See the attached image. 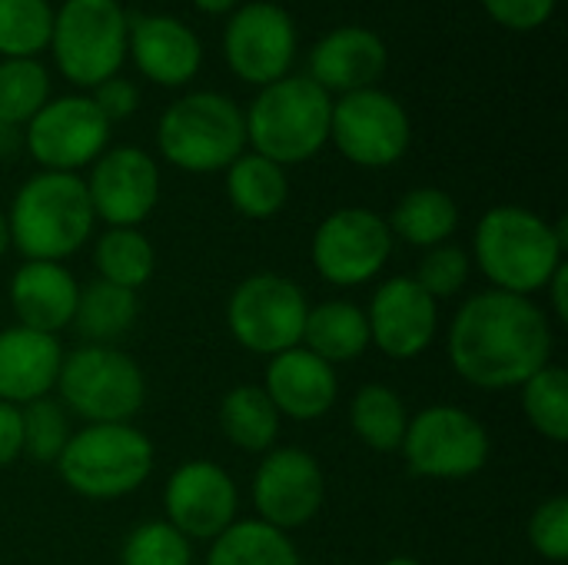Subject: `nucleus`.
Wrapping results in <instances>:
<instances>
[{
    "instance_id": "f257e3e1",
    "label": "nucleus",
    "mask_w": 568,
    "mask_h": 565,
    "mask_svg": "<svg viewBox=\"0 0 568 565\" xmlns=\"http://www.w3.org/2000/svg\"><path fill=\"white\" fill-rule=\"evenodd\" d=\"M446 353L463 383L516 390L552 363V320L532 296L486 290L456 310Z\"/></svg>"
},
{
    "instance_id": "f03ea898",
    "label": "nucleus",
    "mask_w": 568,
    "mask_h": 565,
    "mask_svg": "<svg viewBox=\"0 0 568 565\" xmlns=\"http://www.w3.org/2000/svg\"><path fill=\"white\" fill-rule=\"evenodd\" d=\"M566 223L506 203L483 213L473 236V260L493 290L532 296L542 293L552 273L566 263Z\"/></svg>"
},
{
    "instance_id": "7ed1b4c3",
    "label": "nucleus",
    "mask_w": 568,
    "mask_h": 565,
    "mask_svg": "<svg viewBox=\"0 0 568 565\" xmlns=\"http://www.w3.org/2000/svg\"><path fill=\"white\" fill-rule=\"evenodd\" d=\"M93 206L83 176L77 173H53L40 170L30 176L7 213L10 226V246L23 260H43V263H63L83 243H90L93 233Z\"/></svg>"
},
{
    "instance_id": "20e7f679",
    "label": "nucleus",
    "mask_w": 568,
    "mask_h": 565,
    "mask_svg": "<svg viewBox=\"0 0 568 565\" xmlns=\"http://www.w3.org/2000/svg\"><path fill=\"white\" fill-rule=\"evenodd\" d=\"M243 117L253 153L286 170L293 163L313 160L329 143L333 100L310 77L286 73L283 80L260 87V97Z\"/></svg>"
},
{
    "instance_id": "39448f33",
    "label": "nucleus",
    "mask_w": 568,
    "mask_h": 565,
    "mask_svg": "<svg viewBox=\"0 0 568 565\" xmlns=\"http://www.w3.org/2000/svg\"><path fill=\"white\" fill-rule=\"evenodd\" d=\"M153 463L156 453L143 430L133 423H93L70 433L53 466L67 490L83 500L106 503L136 493L150 480Z\"/></svg>"
},
{
    "instance_id": "423d86ee",
    "label": "nucleus",
    "mask_w": 568,
    "mask_h": 565,
    "mask_svg": "<svg viewBox=\"0 0 568 565\" xmlns=\"http://www.w3.org/2000/svg\"><path fill=\"white\" fill-rule=\"evenodd\" d=\"M156 147L183 173H220L246 153V117L230 97L196 90L163 110Z\"/></svg>"
},
{
    "instance_id": "0eeeda50",
    "label": "nucleus",
    "mask_w": 568,
    "mask_h": 565,
    "mask_svg": "<svg viewBox=\"0 0 568 565\" xmlns=\"http://www.w3.org/2000/svg\"><path fill=\"white\" fill-rule=\"evenodd\" d=\"M60 406L80 416L87 426L93 423H130L146 400V380L140 363L116 350L83 343L63 353L57 386Z\"/></svg>"
},
{
    "instance_id": "6e6552de",
    "label": "nucleus",
    "mask_w": 568,
    "mask_h": 565,
    "mask_svg": "<svg viewBox=\"0 0 568 565\" xmlns=\"http://www.w3.org/2000/svg\"><path fill=\"white\" fill-rule=\"evenodd\" d=\"M126 33L130 17L116 0H63V7L53 10L50 50L73 87L93 90L123 67Z\"/></svg>"
},
{
    "instance_id": "1a4fd4ad",
    "label": "nucleus",
    "mask_w": 568,
    "mask_h": 565,
    "mask_svg": "<svg viewBox=\"0 0 568 565\" xmlns=\"http://www.w3.org/2000/svg\"><path fill=\"white\" fill-rule=\"evenodd\" d=\"M489 433L486 426L449 403H436L419 410L403 436L399 453L406 456V466L436 483H459L486 470L489 463Z\"/></svg>"
},
{
    "instance_id": "9d476101",
    "label": "nucleus",
    "mask_w": 568,
    "mask_h": 565,
    "mask_svg": "<svg viewBox=\"0 0 568 565\" xmlns=\"http://www.w3.org/2000/svg\"><path fill=\"white\" fill-rule=\"evenodd\" d=\"M306 313L310 303L296 280L280 273H253L230 293L226 326L243 350L270 360L303 343Z\"/></svg>"
},
{
    "instance_id": "9b49d317",
    "label": "nucleus",
    "mask_w": 568,
    "mask_h": 565,
    "mask_svg": "<svg viewBox=\"0 0 568 565\" xmlns=\"http://www.w3.org/2000/svg\"><path fill=\"white\" fill-rule=\"evenodd\" d=\"M329 140L349 163L366 170H383L406 157L413 140V123L406 107L393 93L369 87L333 100Z\"/></svg>"
},
{
    "instance_id": "f8f14e48",
    "label": "nucleus",
    "mask_w": 568,
    "mask_h": 565,
    "mask_svg": "<svg viewBox=\"0 0 568 565\" xmlns=\"http://www.w3.org/2000/svg\"><path fill=\"white\" fill-rule=\"evenodd\" d=\"M393 233L383 213L369 206H343L329 213L310 246L313 270L333 286H363L383 273L393 256Z\"/></svg>"
},
{
    "instance_id": "ddd939ff",
    "label": "nucleus",
    "mask_w": 568,
    "mask_h": 565,
    "mask_svg": "<svg viewBox=\"0 0 568 565\" xmlns=\"http://www.w3.org/2000/svg\"><path fill=\"white\" fill-rule=\"evenodd\" d=\"M326 503V476L313 453L300 446H273L253 473L256 519L293 533L320 516Z\"/></svg>"
},
{
    "instance_id": "4468645a",
    "label": "nucleus",
    "mask_w": 568,
    "mask_h": 565,
    "mask_svg": "<svg viewBox=\"0 0 568 565\" xmlns=\"http://www.w3.org/2000/svg\"><path fill=\"white\" fill-rule=\"evenodd\" d=\"M223 53L240 80L270 87L283 80L296 60V23L280 3H243L226 20Z\"/></svg>"
},
{
    "instance_id": "2eb2a0df",
    "label": "nucleus",
    "mask_w": 568,
    "mask_h": 565,
    "mask_svg": "<svg viewBox=\"0 0 568 565\" xmlns=\"http://www.w3.org/2000/svg\"><path fill=\"white\" fill-rule=\"evenodd\" d=\"M110 143V123L90 97L47 100L23 127L27 153L53 173H77L90 167Z\"/></svg>"
},
{
    "instance_id": "dca6fc26",
    "label": "nucleus",
    "mask_w": 568,
    "mask_h": 565,
    "mask_svg": "<svg viewBox=\"0 0 568 565\" xmlns=\"http://www.w3.org/2000/svg\"><path fill=\"white\" fill-rule=\"evenodd\" d=\"M236 509L240 490L233 476L210 460H190L176 466L166 480V523L190 543H213L216 536H223L236 523Z\"/></svg>"
},
{
    "instance_id": "f3484780",
    "label": "nucleus",
    "mask_w": 568,
    "mask_h": 565,
    "mask_svg": "<svg viewBox=\"0 0 568 565\" xmlns=\"http://www.w3.org/2000/svg\"><path fill=\"white\" fill-rule=\"evenodd\" d=\"M87 193L106 226H140L160 203V167L140 147H113L93 160Z\"/></svg>"
},
{
    "instance_id": "a211bd4d",
    "label": "nucleus",
    "mask_w": 568,
    "mask_h": 565,
    "mask_svg": "<svg viewBox=\"0 0 568 565\" xmlns=\"http://www.w3.org/2000/svg\"><path fill=\"white\" fill-rule=\"evenodd\" d=\"M366 323H369V343L379 346L383 356L416 360L436 343L439 303L413 276H389L373 293Z\"/></svg>"
},
{
    "instance_id": "6ab92c4d",
    "label": "nucleus",
    "mask_w": 568,
    "mask_h": 565,
    "mask_svg": "<svg viewBox=\"0 0 568 565\" xmlns=\"http://www.w3.org/2000/svg\"><path fill=\"white\" fill-rule=\"evenodd\" d=\"M263 393L270 396L280 416H290L296 423L323 420L339 396L336 366L303 346H293L280 356H270Z\"/></svg>"
},
{
    "instance_id": "aec40b11",
    "label": "nucleus",
    "mask_w": 568,
    "mask_h": 565,
    "mask_svg": "<svg viewBox=\"0 0 568 565\" xmlns=\"http://www.w3.org/2000/svg\"><path fill=\"white\" fill-rule=\"evenodd\" d=\"M126 53L143 70L146 80L160 87H183L196 77L203 63L200 37L176 17L143 13L130 20Z\"/></svg>"
},
{
    "instance_id": "412c9836",
    "label": "nucleus",
    "mask_w": 568,
    "mask_h": 565,
    "mask_svg": "<svg viewBox=\"0 0 568 565\" xmlns=\"http://www.w3.org/2000/svg\"><path fill=\"white\" fill-rule=\"evenodd\" d=\"M389 53L376 30L369 27H336L316 40L310 53V80L326 93L369 90L386 73Z\"/></svg>"
},
{
    "instance_id": "4be33fe9",
    "label": "nucleus",
    "mask_w": 568,
    "mask_h": 565,
    "mask_svg": "<svg viewBox=\"0 0 568 565\" xmlns=\"http://www.w3.org/2000/svg\"><path fill=\"white\" fill-rule=\"evenodd\" d=\"M10 310L17 316V326L57 336L73 323L80 283L63 263H43V260H23L10 276Z\"/></svg>"
},
{
    "instance_id": "5701e85b",
    "label": "nucleus",
    "mask_w": 568,
    "mask_h": 565,
    "mask_svg": "<svg viewBox=\"0 0 568 565\" xmlns=\"http://www.w3.org/2000/svg\"><path fill=\"white\" fill-rule=\"evenodd\" d=\"M63 363V346L57 336L7 326L0 330V403L27 406L50 396Z\"/></svg>"
},
{
    "instance_id": "b1692460",
    "label": "nucleus",
    "mask_w": 568,
    "mask_h": 565,
    "mask_svg": "<svg viewBox=\"0 0 568 565\" xmlns=\"http://www.w3.org/2000/svg\"><path fill=\"white\" fill-rule=\"evenodd\" d=\"M300 346L326 360L329 366L359 360L369 350L366 310L349 300H326L320 306H310Z\"/></svg>"
},
{
    "instance_id": "393cba45",
    "label": "nucleus",
    "mask_w": 568,
    "mask_h": 565,
    "mask_svg": "<svg viewBox=\"0 0 568 565\" xmlns=\"http://www.w3.org/2000/svg\"><path fill=\"white\" fill-rule=\"evenodd\" d=\"M386 223L393 240H403L419 250H433L453 240L459 226V206L439 186H416L393 206Z\"/></svg>"
},
{
    "instance_id": "a878e982",
    "label": "nucleus",
    "mask_w": 568,
    "mask_h": 565,
    "mask_svg": "<svg viewBox=\"0 0 568 565\" xmlns=\"http://www.w3.org/2000/svg\"><path fill=\"white\" fill-rule=\"evenodd\" d=\"M226 196L236 213L250 220H273L290 200L286 170L260 153H240L226 167Z\"/></svg>"
},
{
    "instance_id": "bb28decb",
    "label": "nucleus",
    "mask_w": 568,
    "mask_h": 565,
    "mask_svg": "<svg viewBox=\"0 0 568 565\" xmlns=\"http://www.w3.org/2000/svg\"><path fill=\"white\" fill-rule=\"evenodd\" d=\"M136 316H140V296L133 290L113 286L106 280H93V283L80 286L70 326H77V333L87 343L113 346L116 340H123L133 330Z\"/></svg>"
},
{
    "instance_id": "cd10ccee",
    "label": "nucleus",
    "mask_w": 568,
    "mask_h": 565,
    "mask_svg": "<svg viewBox=\"0 0 568 565\" xmlns=\"http://www.w3.org/2000/svg\"><path fill=\"white\" fill-rule=\"evenodd\" d=\"M280 420L263 386H233L220 400V430L243 453H270L280 436Z\"/></svg>"
},
{
    "instance_id": "c85d7f7f",
    "label": "nucleus",
    "mask_w": 568,
    "mask_h": 565,
    "mask_svg": "<svg viewBox=\"0 0 568 565\" xmlns=\"http://www.w3.org/2000/svg\"><path fill=\"white\" fill-rule=\"evenodd\" d=\"M349 426L363 446L373 453H399L409 413L403 396L386 383H366L349 403Z\"/></svg>"
},
{
    "instance_id": "c756f323",
    "label": "nucleus",
    "mask_w": 568,
    "mask_h": 565,
    "mask_svg": "<svg viewBox=\"0 0 568 565\" xmlns=\"http://www.w3.org/2000/svg\"><path fill=\"white\" fill-rule=\"evenodd\" d=\"M206 565H303L290 533L260 519H240L210 543Z\"/></svg>"
},
{
    "instance_id": "7c9ffc66",
    "label": "nucleus",
    "mask_w": 568,
    "mask_h": 565,
    "mask_svg": "<svg viewBox=\"0 0 568 565\" xmlns=\"http://www.w3.org/2000/svg\"><path fill=\"white\" fill-rule=\"evenodd\" d=\"M93 263L100 280L136 293L153 280L156 250L136 226H110L93 246Z\"/></svg>"
},
{
    "instance_id": "2f4dec72",
    "label": "nucleus",
    "mask_w": 568,
    "mask_h": 565,
    "mask_svg": "<svg viewBox=\"0 0 568 565\" xmlns=\"http://www.w3.org/2000/svg\"><path fill=\"white\" fill-rule=\"evenodd\" d=\"M50 100V77L37 57L0 60V127H27Z\"/></svg>"
},
{
    "instance_id": "473e14b6",
    "label": "nucleus",
    "mask_w": 568,
    "mask_h": 565,
    "mask_svg": "<svg viewBox=\"0 0 568 565\" xmlns=\"http://www.w3.org/2000/svg\"><path fill=\"white\" fill-rule=\"evenodd\" d=\"M523 413L549 443H568V373L559 363L542 366L523 386Z\"/></svg>"
},
{
    "instance_id": "72a5a7b5",
    "label": "nucleus",
    "mask_w": 568,
    "mask_h": 565,
    "mask_svg": "<svg viewBox=\"0 0 568 565\" xmlns=\"http://www.w3.org/2000/svg\"><path fill=\"white\" fill-rule=\"evenodd\" d=\"M53 7L47 0H0V53L10 57H37L50 47Z\"/></svg>"
},
{
    "instance_id": "f704fd0d",
    "label": "nucleus",
    "mask_w": 568,
    "mask_h": 565,
    "mask_svg": "<svg viewBox=\"0 0 568 565\" xmlns=\"http://www.w3.org/2000/svg\"><path fill=\"white\" fill-rule=\"evenodd\" d=\"M20 433H23V456L33 463H57L67 440H70V413L60 400H33L20 406Z\"/></svg>"
},
{
    "instance_id": "c9c22d12",
    "label": "nucleus",
    "mask_w": 568,
    "mask_h": 565,
    "mask_svg": "<svg viewBox=\"0 0 568 565\" xmlns=\"http://www.w3.org/2000/svg\"><path fill=\"white\" fill-rule=\"evenodd\" d=\"M123 565H193V543L180 536L166 519H150L140 523L123 549H120Z\"/></svg>"
},
{
    "instance_id": "e433bc0d",
    "label": "nucleus",
    "mask_w": 568,
    "mask_h": 565,
    "mask_svg": "<svg viewBox=\"0 0 568 565\" xmlns=\"http://www.w3.org/2000/svg\"><path fill=\"white\" fill-rule=\"evenodd\" d=\"M469 270H473V256L463 246L443 243L426 250L413 280L439 303V300H453L469 283Z\"/></svg>"
},
{
    "instance_id": "4c0bfd02",
    "label": "nucleus",
    "mask_w": 568,
    "mask_h": 565,
    "mask_svg": "<svg viewBox=\"0 0 568 565\" xmlns=\"http://www.w3.org/2000/svg\"><path fill=\"white\" fill-rule=\"evenodd\" d=\"M529 546L536 556L549 563H566L568 559V500L552 496L536 506L529 519Z\"/></svg>"
},
{
    "instance_id": "58836bf2",
    "label": "nucleus",
    "mask_w": 568,
    "mask_h": 565,
    "mask_svg": "<svg viewBox=\"0 0 568 565\" xmlns=\"http://www.w3.org/2000/svg\"><path fill=\"white\" fill-rule=\"evenodd\" d=\"M483 7L496 23L509 30H536L552 17L556 0H483Z\"/></svg>"
},
{
    "instance_id": "ea45409f",
    "label": "nucleus",
    "mask_w": 568,
    "mask_h": 565,
    "mask_svg": "<svg viewBox=\"0 0 568 565\" xmlns=\"http://www.w3.org/2000/svg\"><path fill=\"white\" fill-rule=\"evenodd\" d=\"M90 100H93V103H97V110L106 117V123L113 127V123H120V120L133 117V110H136V103H140V93H136V87H133L126 77H120V73H116V77H110V80L97 83Z\"/></svg>"
},
{
    "instance_id": "a19ab883",
    "label": "nucleus",
    "mask_w": 568,
    "mask_h": 565,
    "mask_svg": "<svg viewBox=\"0 0 568 565\" xmlns=\"http://www.w3.org/2000/svg\"><path fill=\"white\" fill-rule=\"evenodd\" d=\"M23 456V433H20V406L0 403V470L13 466Z\"/></svg>"
},
{
    "instance_id": "79ce46f5",
    "label": "nucleus",
    "mask_w": 568,
    "mask_h": 565,
    "mask_svg": "<svg viewBox=\"0 0 568 565\" xmlns=\"http://www.w3.org/2000/svg\"><path fill=\"white\" fill-rule=\"evenodd\" d=\"M542 293H549V306H552L556 323H568V263H562L552 273V280L546 283Z\"/></svg>"
},
{
    "instance_id": "37998d69",
    "label": "nucleus",
    "mask_w": 568,
    "mask_h": 565,
    "mask_svg": "<svg viewBox=\"0 0 568 565\" xmlns=\"http://www.w3.org/2000/svg\"><path fill=\"white\" fill-rule=\"evenodd\" d=\"M193 7L203 13H233L240 7V0H193Z\"/></svg>"
},
{
    "instance_id": "c03bdc74",
    "label": "nucleus",
    "mask_w": 568,
    "mask_h": 565,
    "mask_svg": "<svg viewBox=\"0 0 568 565\" xmlns=\"http://www.w3.org/2000/svg\"><path fill=\"white\" fill-rule=\"evenodd\" d=\"M10 250V226H7V213L0 210V256Z\"/></svg>"
},
{
    "instance_id": "a18cd8bd",
    "label": "nucleus",
    "mask_w": 568,
    "mask_h": 565,
    "mask_svg": "<svg viewBox=\"0 0 568 565\" xmlns=\"http://www.w3.org/2000/svg\"><path fill=\"white\" fill-rule=\"evenodd\" d=\"M383 565H423L419 559H413V556H393V559H386Z\"/></svg>"
}]
</instances>
